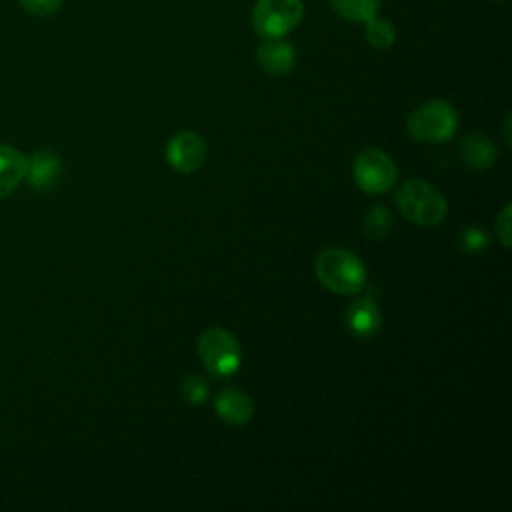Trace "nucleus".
<instances>
[{"label":"nucleus","instance_id":"nucleus-1","mask_svg":"<svg viewBox=\"0 0 512 512\" xmlns=\"http://www.w3.org/2000/svg\"><path fill=\"white\" fill-rule=\"evenodd\" d=\"M314 272L318 282L332 294L352 296L366 286L364 262L346 248H326L316 256Z\"/></svg>","mask_w":512,"mask_h":512},{"label":"nucleus","instance_id":"nucleus-2","mask_svg":"<svg viewBox=\"0 0 512 512\" xmlns=\"http://www.w3.org/2000/svg\"><path fill=\"white\" fill-rule=\"evenodd\" d=\"M400 214L418 226H438L448 216L446 196L430 182L412 178L400 184L394 194Z\"/></svg>","mask_w":512,"mask_h":512},{"label":"nucleus","instance_id":"nucleus-3","mask_svg":"<svg viewBox=\"0 0 512 512\" xmlns=\"http://www.w3.org/2000/svg\"><path fill=\"white\" fill-rule=\"evenodd\" d=\"M458 128V114L446 100H428L406 118V132L416 142L440 144L450 140Z\"/></svg>","mask_w":512,"mask_h":512},{"label":"nucleus","instance_id":"nucleus-4","mask_svg":"<svg viewBox=\"0 0 512 512\" xmlns=\"http://www.w3.org/2000/svg\"><path fill=\"white\" fill-rule=\"evenodd\" d=\"M198 354L204 368L216 378L236 374L242 362V350L232 332L220 326L206 328L198 338Z\"/></svg>","mask_w":512,"mask_h":512},{"label":"nucleus","instance_id":"nucleus-5","mask_svg":"<svg viewBox=\"0 0 512 512\" xmlns=\"http://www.w3.org/2000/svg\"><path fill=\"white\" fill-rule=\"evenodd\" d=\"M352 174L358 188L374 196L388 192L398 180L396 162L376 146H366L354 156Z\"/></svg>","mask_w":512,"mask_h":512},{"label":"nucleus","instance_id":"nucleus-6","mask_svg":"<svg viewBox=\"0 0 512 512\" xmlns=\"http://www.w3.org/2000/svg\"><path fill=\"white\" fill-rule=\"evenodd\" d=\"M302 0H256L252 26L262 38H284L302 20Z\"/></svg>","mask_w":512,"mask_h":512},{"label":"nucleus","instance_id":"nucleus-7","mask_svg":"<svg viewBox=\"0 0 512 512\" xmlns=\"http://www.w3.org/2000/svg\"><path fill=\"white\" fill-rule=\"evenodd\" d=\"M206 154H208V148L204 138L192 130L178 132L166 144V162L170 164L172 170L180 174L196 172L204 164Z\"/></svg>","mask_w":512,"mask_h":512},{"label":"nucleus","instance_id":"nucleus-8","mask_svg":"<svg viewBox=\"0 0 512 512\" xmlns=\"http://www.w3.org/2000/svg\"><path fill=\"white\" fill-rule=\"evenodd\" d=\"M258 64L266 74L282 76L294 68L296 52L294 46L282 38H264L256 52Z\"/></svg>","mask_w":512,"mask_h":512},{"label":"nucleus","instance_id":"nucleus-9","mask_svg":"<svg viewBox=\"0 0 512 512\" xmlns=\"http://www.w3.org/2000/svg\"><path fill=\"white\" fill-rule=\"evenodd\" d=\"M214 410L224 422L232 426H242L252 420L254 402L240 388H224L214 400Z\"/></svg>","mask_w":512,"mask_h":512},{"label":"nucleus","instance_id":"nucleus-10","mask_svg":"<svg viewBox=\"0 0 512 512\" xmlns=\"http://www.w3.org/2000/svg\"><path fill=\"white\" fill-rule=\"evenodd\" d=\"M60 170H62V162L56 152L36 150L26 164V180L34 190L44 192L56 182V178L60 176Z\"/></svg>","mask_w":512,"mask_h":512},{"label":"nucleus","instance_id":"nucleus-11","mask_svg":"<svg viewBox=\"0 0 512 512\" xmlns=\"http://www.w3.org/2000/svg\"><path fill=\"white\" fill-rule=\"evenodd\" d=\"M458 154L462 162L472 170H486L494 166L498 158L496 144L486 134H480V132H472L464 136V140L458 146Z\"/></svg>","mask_w":512,"mask_h":512},{"label":"nucleus","instance_id":"nucleus-12","mask_svg":"<svg viewBox=\"0 0 512 512\" xmlns=\"http://www.w3.org/2000/svg\"><path fill=\"white\" fill-rule=\"evenodd\" d=\"M28 158L10 144H0V200L8 198L26 178Z\"/></svg>","mask_w":512,"mask_h":512},{"label":"nucleus","instance_id":"nucleus-13","mask_svg":"<svg viewBox=\"0 0 512 512\" xmlns=\"http://www.w3.org/2000/svg\"><path fill=\"white\" fill-rule=\"evenodd\" d=\"M346 324L358 338H372L382 324L380 308L370 298L356 300L346 310Z\"/></svg>","mask_w":512,"mask_h":512},{"label":"nucleus","instance_id":"nucleus-14","mask_svg":"<svg viewBox=\"0 0 512 512\" xmlns=\"http://www.w3.org/2000/svg\"><path fill=\"white\" fill-rule=\"evenodd\" d=\"M330 8L350 22H368L378 14L380 0H330Z\"/></svg>","mask_w":512,"mask_h":512},{"label":"nucleus","instance_id":"nucleus-15","mask_svg":"<svg viewBox=\"0 0 512 512\" xmlns=\"http://www.w3.org/2000/svg\"><path fill=\"white\" fill-rule=\"evenodd\" d=\"M364 38L376 50H386L394 44L396 30L388 18L374 16L368 22H364Z\"/></svg>","mask_w":512,"mask_h":512},{"label":"nucleus","instance_id":"nucleus-16","mask_svg":"<svg viewBox=\"0 0 512 512\" xmlns=\"http://www.w3.org/2000/svg\"><path fill=\"white\" fill-rule=\"evenodd\" d=\"M392 228V214L386 206L376 204L364 218V234L372 240L384 238Z\"/></svg>","mask_w":512,"mask_h":512},{"label":"nucleus","instance_id":"nucleus-17","mask_svg":"<svg viewBox=\"0 0 512 512\" xmlns=\"http://www.w3.org/2000/svg\"><path fill=\"white\" fill-rule=\"evenodd\" d=\"M182 396L188 404H202L208 398V384L200 376H190L182 382Z\"/></svg>","mask_w":512,"mask_h":512},{"label":"nucleus","instance_id":"nucleus-18","mask_svg":"<svg viewBox=\"0 0 512 512\" xmlns=\"http://www.w3.org/2000/svg\"><path fill=\"white\" fill-rule=\"evenodd\" d=\"M510 222H512V204L506 202L504 208L496 214V236H498V240H500V244L504 248L512 246V242H510V238H512V224Z\"/></svg>","mask_w":512,"mask_h":512},{"label":"nucleus","instance_id":"nucleus-19","mask_svg":"<svg viewBox=\"0 0 512 512\" xmlns=\"http://www.w3.org/2000/svg\"><path fill=\"white\" fill-rule=\"evenodd\" d=\"M18 2L24 6V10L36 16H50L62 4V0H18Z\"/></svg>","mask_w":512,"mask_h":512},{"label":"nucleus","instance_id":"nucleus-20","mask_svg":"<svg viewBox=\"0 0 512 512\" xmlns=\"http://www.w3.org/2000/svg\"><path fill=\"white\" fill-rule=\"evenodd\" d=\"M488 244V236L480 228H468L464 232V248L470 252H480Z\"/></svg>","mask_w":512,"mask_h":512},{"label":"nucleus","instance_id":"nucleus-21","mask_svg":"<svg viewBox=\"0 0 512 512\" xmlns=\"http://www.w3.org/2000/svg\"><path fill=\"white\" fill-rule=\"evenodd\" d=\"M502 128H504V144H506V148H510L512 146V140H510V116H506Z\"/></svg>","mask_w":512,"mask_h":512}]
</instances>
